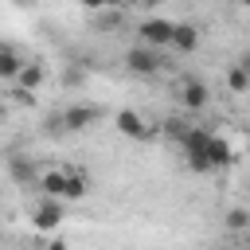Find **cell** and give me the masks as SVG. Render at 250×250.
I'll list each match as a JSON object with an SVG mask.
<instances>
[{
	"label": "cell",
	"instance_id": "obj_5",
	"mask_svg": "<svg viewBox=\"0 0 250 250\" xmlns=\"http://www.w3.org/2000/svg\"><path fill=\"white\" fill-rule=\"evenodd\" d=\"M113 121H117V133H121V137H129V141H152V137L160 133V125L145 121L137 109H121Z\"/></svg>",
	"mask_w": 250,
	"mask_h": 250
},
{
	"label": "cell",
	"instance_id": "obj_16",
	"mask_svg": "<svg viewBox=\"0 0 250 250\" xmlns=\"http://www.w3.org/2000/svg\"><path fill=\"white\" fill-rule=\"evenodd\" d=\"M227 230H238V234H246V230H250V215H246L242 207H230V211H227Z\"/></svg>",
	"mask_w": 250,
	"mask_h": 250
},
{
	"label": "cell",
	"instance_id": "obj_1",
	"mask_svg": "<svg viewBox=\"0 0 250 250\" xmlns=\"http://www.w3.org/2000/svg\"><path fill=\"white\" fill-rule=\"evenodd\" d=\"M35 188H39L43 195L62 199V203H74V199L86 195V176H82V172H43Z\"/></svg>",
	"mask_w": 250,
	"mask_h": 250
},
{
	"label": "cell",
	"instance_id": "obj_8",
	"mask_svg": "<svg viewBox=\"0 0 250 250\" xmlns=\"http://www.w3.org/2000/svg\"><path fill=\"white\" fill-rule=\"evenodd\" d=\"M176 98H180V105H184V109H191V113H195V109H203V105H207L211 90H207V82H203V78H184Z\"/></svg>",
	"mask_w": 250,
	"mask_h": 250
},
{
	"label": "cell",
	"instance_id": "obj_4",
	"mask_svg": "<svg viewBox=\"0 0 250 250\" xmlns=\"http://www.w3.org/2000/svg\"><path fill=\"white\" fill-rule=\"evenodd\" d=\"M98 121H102V109H98V105H66V109L55 117V125L66 129V133H82V129L98 125Z\"/></svg>",
	"mask_w": 250,
	"mask_h": 250
},
{
	"label": "cell",
	"instance_id": "obj_20",
	"mask_svg": "<svg viewBox=\"0 0 250 250\" xmlns=\"http://www.w3.org/2000/svg\"><path fill=\"white\" fill-rule=\"evenodd\" d=\"M242 8H250V0H242Z\"/></svg>",
	"mask_w": 250,
	"mask_h": 250
},
{
	"label": "cell",
	"instance_id": "obj_10",
	"mask_svg": "<svg viewBox=\"0 0 250 250\" xmlns=\"http://www.w3.org/2000/svg\"><path fill=\"white\" fill-rule=\"evenodd\" d=\"M8 176H12L20 188H31V184H39V180H35V164H31L27 156H8Z\"/></svg>",
	"mask_w": 250,
	"mask_h": 250
},
{
	"label": "cell",
	"instance_id": "obj_9",
	"mask_svg": "<svg viewBox=\"0 0 250 250\" xmlns=\"http://www.w3.org/2000/svg\"><path fill=\"white\" fill-rule=\"evenodd\" d=\"M23 66H27V59H23L12 43H4V47H0V78H4V82H16Z\"/></svg>",
	"mask_w": 250,
	"mask_h": 250
},
{
	"label": "cell",
	"instance_id": "obj_11",
	"mask_svg": "<svg viewBox=\"0 0 250 250\" xmlns=\"http://www.w3.org/2000/svg\"><path fill=\"white\" fill-rule=\"evenodd\" d=\"M172 47H176L180 55H191V51L199 47V27H195V23H176V35H172Z\"/></svg>",
	"mask_w": 250,
	"mask_h": 250
},
{
	"label": "cell",
	"instance_id": "obj_22",
	"mask_svg": "<svg viewBox=\"0 0 250 250\" xmlns=\"http://www.w3.org/2000/svg\"><path fill=\"white\" fill-rule=\"evenodd\" d=\"M215 250H227V246H215Z\"/></svg>",
	"mask_w": 250,
	"mask_h": 250
},
{
	"label": "cell",
	"instance_id": "obj_13",
	"mask_svg": "<svg viewBox=\"0 0 250 250\" xmlns=\"http://www.w3.org/2000/svg\"><path fill=\"white\" fill-rule=\"evenodd\" d=\"M230 160H234L230 141H227V137H211V164H215V172H219V168H227Z\"/></svg>",
	"mask_w": 250,
	"mask_h": 250
},
{
	"label": "cell",
	"instance_id": "obj_14",
	"mask_svg": "<svg viewBox=\"0 0 250 250\" xmlns=\"http://www.w3.org/2000/svg\"><path fill=\"white\" fill-rule=\"evenodd\" d=\"M227 86H230L234 94H246V90H250V70H246L242 62H234V66L227 70Z\"/></svg>",
	"mask_w": 250,
	"mask_h": 250
},
{
	"label": "cell",
	"instance_id": "obj_18",
	"mask_svg": "<svg viewBox=\"0 0 250 250\" xmlns=\"http://www.w3.org/2000/svg\"><path fill=\"white\" fill-rule=\"evenodd\" d=\"M86 8H105V4H117V0H82Z\"/></svg>",
	"mask_w": 250,
	"mask_h": 250
},
{
	"label": "cell",
	"instance_id": "obj_7",
	"mask_svg": "<svg viewBox=\"0 0 250 250\" xmlns=\"http://www.w3.org/2000/svg\"><path fill=\"white\" fill-rule=\"evenodd\" d=\"M62 215H66V203L55 199V195H47V199L31 211V227H35V230H55V227L62 223Z\"/></svg>",
	"mask_w": 250,
	"mask_h": 250
},
{
	"label": "cell",
	"instance_id": "obj_21",
	"mask_svg": "<svg viewBox=\"0 0 250 250\" xmlns=\"http://www.w3.org/2000/svg\"><path fill=\"white\" fill-rule=\"evenodd\" d=\"M246 246H250V230H246Z\"/></svg>",
	"mask_w": 250,
	"mask_h": 250
},
{
	"label": "cell",
	"instance_id": "obj_12",
	"mask_svg": "<svg viewBox=\"0 0 250 250\" xmlns=\"http://www.w3.org/2000/svg\"><path fill=\"white\" fill-rule=\"evenodd\" d=\"M43 78H47L43 62H27V66L20 70V78H16V86H23V90H39V86H43Z\"/></svg>",
	"mask_w": 250,
	"mask_h": 250
},
{
	"label": "cell",
	"instance_id": "obj_17",
	"mask_svg": "<svg viewBox=\"0 0 250 250\" xmlns=\"http://www.w3.org/2000/svg\"><path fill=\"white\" fill-rule=\"evenodd\" d=\"M43 250H70V246H66V238H51Z\"/></svg>",
	"mask_w": 250,
	"mask_h": 250
},
{
	"label": "cell",
	"instance_id": "obj_2",
	"mask_svg": "<svg viewBox=\"0 0 250 250\" xmlns=\"http://www.w3.org/2000/svg\"><path fill=\"white\" fill-rule=\"evenodd\" d=\"M211 137H215V133H207V129L191 125V133L180 141V148H184V160H188V168H191L195 176H207V172H215V164H211Z\"/></svg>",
	"mask_w": 250,
	"mask_h": 250
},
{
	"label": "cell",
	"instance_id": "obj_19",
	"mask_svg": "<svg viewBox=\"0 0 250 250\" xmlns=\"http://www.w3.org/2000/svg\"><path fill=\"white\" fill-rule=\"evenodd\" d=\"M133 4H141V8H156L160 0H133Z\"/></svg>",
	"mask_w": 250,
	"mask_h": 250
},
{
	"label": "cell",
	"instance_id": "obj_15",
	"mask_svg": "<svg viewBox=\"0 0 250 250\" xmlns=\"http://www.w3.org/2000/svg\"><path fill=\"white\" fill-rule=\"evenodd\" d=\"M160 133H164V137H172V141H184V137L191 133V125H188V121H180V117H168V121L160 125Z\"/></svg>",
	"mask_w": 250,
	"mask_h": 250
},
{
	"label": "cell",
	"instance_id": "obj_6",
	"mask_svg": "<svg viewBox=\"0 0 250 250\" xmlns=\"http://www.w3.org/2000/svg\"><path fill=\"white\" fill-rule=\"evenodd\" d=\"M137 35H141V43H148V47L164 51V47H172L176 23H172V20H160V16H148V20H145V23L137 27Z\"/></svg>",
	"mask_w": 250,
	"mask_h": 250
},
{
	"label": "cell",
	"instance_id": "obj_3",
	"mask_svg": "<svg viewBox=\"0 0 250 250\" xmlns=\"http://www.w3.org/2000/svg\"><path fill=\"white\" fill-rule=\"evenodd\" d=\"M125 66H129L133 74H141V78H152V74L164 70V59H160L156 47L141 43V47H129V51H125Z\"/></svg>",
	"mask_w": 250,
	"mask_h": 250
}]
</instances>
